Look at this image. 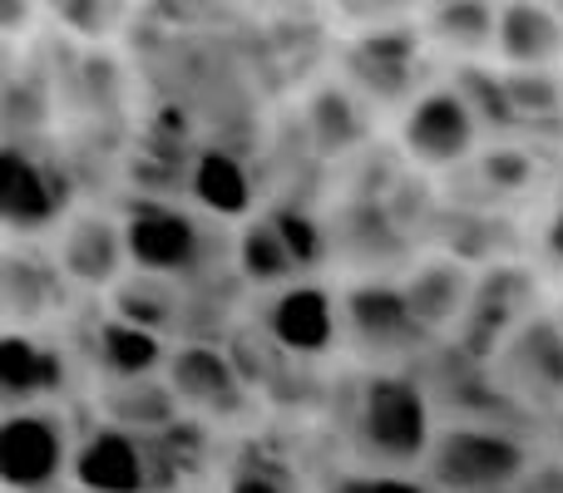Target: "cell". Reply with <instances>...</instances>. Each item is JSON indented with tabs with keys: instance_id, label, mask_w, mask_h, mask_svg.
<instances>
[{
	"instance_id": "cell-1",
	"label": "cell",
	"mask_w": 563,
	"mask_h": 493,
	"mask_svg": "<svg viewBox=\"0 0 563 493\" xmlns=\"http://www.w3.org/2000/svg\"><path fill=\"white\" fill-rule=\"evenodd\" d=\"M361 455L376 469H420L435 445V400L406 370H376L356 385L351 405Z\"/></svg>"
},
{
	"instance_id": "cell-2",
	"label": "cell",
	"mask_w": 563,
	"mask_h": 493,
	"mask_svg": "<svg viewBox=\"0 0 563 493\" xmlns=\"http://www.w3.org/2000/svg\"><path fill=\"white\" fill-rule=\"evenodd\" d=\"M529 464L534 455L515 429L460 419V425L435 429V445H430L420 474L435 493H509Z\"/></svg>"
},
{
	"instance_id": "cell-3",
	"label": "cell",
	"mask_w": 563,
	"mask_h": 493,
	"mask_svg": "<svg viewBox=\"0 0 563 493\" xmlns=\"http://www.w3.org/2000/svg\"><path fill=\"white\" fill-rule=\"evenodd\" d=\"M75 474V439L55 405H20L0 419V489L59 493Z\"/></svg>"
},
{
	"instance_id": "cell-4",
	"label": "cell",
	"mask_w": 563,
	"mask_h": 493,
	"mask_svg": "<svg viewBox=\"0 0 563 493\" xmlns=\"http://www.w3.org/2000/svg\"><path fill=\"white\" fill-rule=\"evenodd\" d=\"M495 385L519 405H559L563 400V326L559 316H529L495 350Z\"/></svg>"
},
{
	"instance_id": "cell-5",
	"label": "cell",
	"mask_w": 563,
	"mask_h": 493,
	"mask_svg": "<svg viewBox=\"0 0 563 493\" xmlns=\"http://www.w3.org/2000/svg\"><path fill=\"white\" fill-rule=\"evenodd\" d=\"M124 237L134 271H154V277H184L203 257L198 217H188L174 203H158V198H139L124 208Z\"/></svg>"
},
{
	"instance_id": "cell-6",
	"label": "cell",
	"mask_w": 563,
	"mask_h": 493,
	"mask_svg": "<svg viewBox=\"0 0 563 493\" xmlns=\"http://www.w3.org/2000/svg\"><path fill=\"white\" fill-rule=\"evenodd\" d=\"M475 138H479V114L450 85L416 94L406 109V124H400L406 154L426 168H450L460 158H470L475 154Z\"/></svg>"
},
{
	"instance_id": "cell-7",
	"label": "cell",
	"mask_w": 563,
	"mask_h": 493,
	"mask_svg": "<svg viewBox=\"0 0 563 493\" xmlns=\"http://www.w3.org/2000/svg\"><path fill=\"white\" fill-rule=\"evenodd\" d=\"M267 336L277 350L297 360H321L341 346L346 336V316H341V301L331 296L317 281H287L267 306Z\"/></svg>"
},
{
	"instance_id": "cell-8",
	"label": "cell",
	"mask_w": 563,
	"mask_h": 493,
	"mask_svg": "<svg viewBox=\"0 0 563 493\" xmlns=\"http://www.w3.org/2000/svg\"><path fill=\"white\" fill-rule=\"evenodd\" d=\"M69 479L85 493H148L158 484L154 445H148V435H134V429H119L104 419L75 445V474Z\"/></svg>"
},
{
	"instance_id": "cell-9",
	"label": "cell",
	"mask_w": 563,
	"mask_h": 493,
	"mask_svg": "<svg viewBox=\"0 0 563 493\" xmlns=\"http://www.w3.org/2000/svg\"><path fill=\"white\" fill-rule=\"evenodd\" d=\"M341 316H346V336L356 340L366 356H400V350L420 346L430 336L420 326L416 306H410L406 287L396 281H366L341 296Z\"/></svg>"
},
{
	"instance_id": "cell-10",
	"label": "cell",
	"mask_w": 563,
	"mask_h": 493,
	"mask_svg": "<svg viewBox=\"0 0 563 493\" xmlns=\"http://www.w3.org/2000/svg\"><path fill=\"white\" fill-rule=\"evenodd\" d=\"M529 291H534V277L525 267H495L485 277H475V296H470V311L460 321L465 346H475L485 360L495 356L509 340V330H519L529 321Z\"/></svg>"
},
{
	"instance_id": "cell-11",
	"label": "cell",
	"mask_w": 563,
	"mask_h": 493,
	"mask_svg": "<svg viewBox=\"0 0 563 493\" xmlns=\"http://www.w3.org/2000/svg\"><path fill=\"white\" fill-rule=\"evenodd\" d=\"M59 267L69 281L79 287H119L129 261V237H124V217H104V213H75L59 233Z\"/></svg>"
},
{
	"instance_id": "cell-12",
	"label": "cell",
	"mask_w": 563,
	"mask_h": 493,
	"mask_svg": "<svg viewBox=\"0 0 563 493\" xmlns=\"http://www.w3.org/2000/svg\"><path fill=\"white\" fill-rule=\"evenodd\" d=\"M65 213V188L40 158H30L20 144L5 148L0 158V217L10 233H45Z\"/></svg>"
},
{
	"instance_id": "cell-13",
	"label": "cell",
	"mask_w": 563,
	"mask_h": 493,
	"mask_svg": "<svg viewBox=\"0 0 563 493\" xmlns=\"http://www.w3.org/2000/svg\"><path fill=\"white\" fill-rule=\"evenodd\" d=\"M416 69H420V40L406 25L371 30L346 49L351 85L366 89L371 99H406L416 89Z\"/></svg>"
},
{
	"instance_id": "cell-14",
	"label": "cell",
	"mask_w": 563,
	"mask_h": 493,
	"mask_svg": "<svg viewBox=\"0 0 563 493\" xmlns=\"http://www.w3.org/2000/svg\"><path fill=\"white\" fill-rule=\"evenodd\" d=\"M69 380V366L45 336L10 326L0 340V395L10 410L20 405H49V395H59Z\"/></svg>"
},
{
	"instance_id": "cell-15",
	"label": "cell",
	"mask_w": 563,
	"mask_h": 493,
	"mask_svg": "<svg viewBox=\"0 0 563 493\" xmlns=\"http://www.w3.org/2000/svg\"><path fill=\"white\" fill-rule=\"evenodd\" d=\"M495 49L509 69H554L563 59V15L549 0H505Z\"/></svg>"
},
{
	"instance_id": "cell-16",
	"label": "cell",
	"mask_w": 563,
	"mask_h": 493,
	"mask_svg": "<svg viewBox=\"0 0 563 493\" xmlns=\"http://www.w3.org/2000/svg\"><path fill=\"white\" fill-rule=\"evenodd\" d=\"M164 380L174 385V395L184 410H218L238 395L233 360L213 346H198V340H188V346H178L174 356H168Z\"/></svg>"
},
{
	"instance_id": "cell-17",
	"label": "cell",
	"mask_w": 563,
	"mask_h": 493,
	"mask_svg": "<svg viewBox=\"0 0 563 493\" xmlns=\"http://www.w3.org/2000/svg\"><path fill=\"white\" fill-rule=\"evenodd\" d=\"M406 296L410 306H416L420 326L435 336V330L445 326H460L470 311V296H475V277H470L460 261H426V267H416V277L406 281Z\"/></svg>"
},
{
	"instance_id": "cell-18",
	"label": "cell",
	"mask_w": 563,
	"mask_h": 493,
	"mask_svg": "<svg viewBox=\"0 0 563 493\" xmlns=\"http://www.w3.org/2000/svg\"><path fill=\"white\" fill-rule=\"evenodd\" d=\"M104 419L119 429H134V435H164L168 425L184 419L174 385L158 376H134V380H114L104 390Z\"/></svg>"
},
{
	"instance_id": "cell-19",
	"label": "cell",
	"mask_w": 563,
	"mask_h": 493,
	"mask_svg": "<svg viewBox=\"0 0 563 493\" xmlns=\"http://www.w3.org/2000/svg\"><path fill=\"white\" fill-rule=\"evenodd\" d=\"M95 360L109 380H134V376H158V366H168L164 336L144 330L124 316H104L95 326Z\"/></svg>"
},
{
	"instance_id": "cell-20",
	"label": "cell",
	"mask_w": 563,
	"mask_h": 493,
	"mask_svg": "<svg viewBox=\"0 0 563 493\" xmlns=\"http://www.w3.org/2000/svg\"><path fill=\"white\" fill-rule=\"evenodd\" d=\"M188 188H194L198 208H203V213H213V217L238 223V217L253 213V178H247V168L238 164L233 154H223V148L198 154Z\"/></svg>"
},
{
	"instance_id": "cell-21",
	"label": "cell",
	"mask_w": 563,
	"mask_h": 493,
	"mask_svg": "<svg viewBox=\"0 0 563 493\" xmlns=\"http://www.w3.org/2000/svg\"><path fill=\"white\" fill-rule=\"evenodd\" d=\"M65 281L69 277H65V267H59V261H35L30 251H10V257H5V277H0L10 321L45 316V311L65 306Z\"/></svg>"
},
{
	"instance_id": "cell-22",
	"label": "cell",
	"mask_w": 563,
	"mask_h": 493,
	"mask_svg": "<svg viewBox=\"0 0 563 493\" xmlns=\"http://www.w3.org/2000/svg\"><path fill=\"white\" fill-rule=\"evenodd\" d=\"M109 301H114V316L134 321L144 330H158V336H168L178 311H184L174 277H154V271H124V281L109 287Z\"/></svg>"
},
{
	"instance_id": "cell-23",
	"label": "cell",
	"mask_w": 563,
	"mask_h": 493,
	"mask_svg": "<svg viewBox=\"0 0 563 493\" xmlns=\"http://www.w3.org/2000/svg\"><path fill=\"white\" fill-rule=\"evenodd\" d=\"M426 30L435 45L479 55V49H495L499 40V5H489V0H435Z\"/></svg>"
},
{
	"instance_id": "cell-24",
	"label": "cell",
	"mask_w": 563,
	"mask_h": 493,
	"mask_svg": "<svg viewBox=\"0 0 563 493\" xmlns=\"http://www.w3.org/2000/svg\"><path fill=\"white\" fill-rule=\"evenodd\" d=\"M238 271H243L253 287H287L291 277H301L287 243H282V227L273 213L247 217L243 237H238Z\"/></svg>"
},
{
	"instance_id": "cell-25",
	"label": "cell",
	"mask_w": 563,
	"mask_h": 493,
	"mask_svg": "<svg viewBox=\"0 0 563 493\" xmlns=\"http://www.w3.org/2000/svg\"><path fill=\"white\" fill-rule=\"evenodd\" d=\"M277 227H282V243H287L291 261H297V271H311L321 261V227L317 217L297 213V208H273Z\"/></svg>"
},
{
	"instance_id": "cell-26",
	"label": "cell",
	"mask_w": 563,
	"mask_h": 493,
	"mask_svg": "<svg viewBox=\"0 0 563 493\" xmlns=\"http://www.w3.org/2000/svg\"><path fill=\"white\" fill-rule=\"evenodd\" d=\"M327 493H435V489L416 469H366V474L336 479Z\"/></svg>"
},
{
	"instance_id": "cell-27",
	"label": "cell",
	"mask_w": 563,
	"mask_h": 493,
	"mask_svg": "<svg viewBox=\"0 0 563 493\" xmlns=\"http://www.w3.org/2000/svg\"><path fill=\"white\" fill-rule=\"evenodd\" d=\"M59 15L79 35H104L119 20V0H59Z\"/></svg>"
},
{
	"instance_id": "cell-28",
	"label": "cell",
	"mask_w": 563,
	"mask_h": 493,
	"mask_svg": "<svg viewBox=\"0 0 563 493\" xmlns=\"http://www.w3.org/2000/svg\"><path fill=\"white\" fill-rule=\"evenodd\" d=\"M228 493H301V489L282 464L277 469L273 464H243V469H233V479H228Z\"/></svg>"
},
{
	"instance_id": "cell-29",
	"label": "cell",
	"mask_w": 563,
	"mask_h": 493,
	"mask_svg": "<svg viewBox=\"0 0 563 493\" xmlns=\"http://www.w3.org/2000/svg\"><path fill=\"white\" fill-rule=\"evenodd\" d=\"M509 493H563V459H534Z\"/></svg>"
},
{
	"instance_id": "cell-30",
	"label": "cell",
	"mask_w": 563,
	"mask_h": 493,
	"mask_svg": "<svg viewBox=\"0 0 563 493\" xmlns=\"http://www.w3.org/2000/svg\"><path fill=\"white\" fill-rule=\"evenodd\" d=\"M0 20H5L10 35H20L25 20H30V0H0Z\"/></svg>"
},
{
	"instance_id": "cell-31",
	"label": "cell",
	"mask_w": 563,
	"mask_h": 493,
	"mask_svg": "<svg viewBox=\"0 0 563 493\" xmlns=\"http://www.w3.org/2000/svg\"><path fill=\"white\" fill-rule=\"evenodd\" d=\"M549 247H554L559 257H563V213L554 217V227H549Z\"/></svg>"
},
{
	"instance_id": "cell-32",
	"label": "cell",
	"mask_w": 563,
	"mask_h": 493,
	"mask_svg": "<svg viewBox=\"0 0 563 493\" xmlns=\"http://www.w3.org/2000/svg\"><path fill=\"white\" fill-rule=\"evenodd\" d=\"M386 5H400V0H371V10H386Z\"/></svg>"
},
{
	"instance_id": "cell-33",
	"label": "cell",
	"mask_w": 563,
	"mask_h": 493,
	"mask_svg": "<svg viewBox=\"0 0 563 493\" xmlns=\"http://www.w3.org/2000/svg\"><path fill=\"white\" fill-rule=\"evenodd\" d=\"M554 316H559V326H563V306H559V311H554Z\"/></svg>"
},
{
	"instance_id": "cell-34",
	"label": "cell",
	"mask_w": 563,
	"mask_h": 493,
	"mask_svg": "<svg viewBox=\"0 0 563 493\" xmlns=\"http://www.w3.org/2000/svg\"><path fill=\"white\" fill-rule=\"evenodd\" d=\"M559 439H563V425H559Z\"/></svg>"
}]
</instances>
